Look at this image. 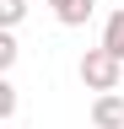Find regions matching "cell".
<instances>
[{
    "label": "cell",
    "mask_w": 124,
    "mask_h": 129,
    "mask_svg": "<svg viewBox=\"0 0 124 129\" xmlns=\"http://www.w3.org/2000/svg\"><path fill=\"white\" fill-rule=\"evenodd\" d=\"M16 38H11V32H0V70H11V64H16Z\"/></svg>",
    "instance_id": "obj_7"
},
{
    "label": "cell",
    "mask_w": 124,
    "mask_h": 129,
    "mask_svg": "<svg viewBox=\"0 0 124 129\" xmlns=\"http://www.w3.org/2000/svg\"><path fill=\"white\" fill-rule=\"evenodd\" d=\"M76 75H81V86H86V91L108 97V91H119V75H124V64L108 54V48H86V54H81V64H76Z\"/></svg>",
    "instance_id": "obj_1"
},
{
    "label": "cell",
    "mask_w": 124,
    "mask_h": 129,
    "mask_svg": "<svg viewBox=\"0 0 124 129\" xmlns=\"http://www.w3.org/2000/svg\"><path fill=\"white\" fill-rule=\"evenodd\" d=\"M92 129H124V97L119 91H108L92 102Z\"/></svg>",
    "instance_id": "obj_3"
},
{
    "label": "cell",
    "mask_w": 124,
    "mask_h": 129,
    "mask_svg": "<svg viewBox=\"0 0 124 129\" xmlns=\"http://www.w3.org/2000/svg\"><path fill=\"white\" fill-rule=\"evenodd\" d=\"M22 16H27V0H0V27H22Z\"/></svg>",
    "instance_id": "obj_5"
},
{
    "label": "cell",
    "mask_w": 124,
    "mask_h": 129,
    "mask_svg": "<svg viewBox=\"0 0 124 129\" xmlns=\"http://www.w3.org/2000/svg\"><path fill=\"white\" fill-rule=\"evenodd\" d=\"M97 48H108V54L124 64V6L108 11V22H103V43H97Z\"/></svg>",
    "instance_id": "obj_4"
},
{
    "label": "cell",
    "mask_w": 124,
    "mask_h": 129,
    "mask_svg": "<svg viewBox=\"0 0 124 129\" xmlns=\"http://www.w3.org/2000/svg\"><path fill=\"white\" fill-rule=\"evenodd\" d=\"M43 6L54 11V22H59V27H86V22H92V11H97V0H43Z\"/></svg>",
    "instance_id": "obj_2"
},
{
    "label": "cell",
    "mask_w": 124,
    "mask_h": 129,
    "mask_svg": "<svg viewBox=\"0 0 124 129\" xmlns=\"http://www.w3.org/2000/svg\"><path fill=\"white\" fill-rule=\"evenodd\" d=\"M0 118H6V129L16 118V86H11V81H0Z\"/></svg>",
    "instance_id": "obj_6"
}]
</instances>
